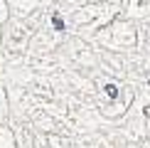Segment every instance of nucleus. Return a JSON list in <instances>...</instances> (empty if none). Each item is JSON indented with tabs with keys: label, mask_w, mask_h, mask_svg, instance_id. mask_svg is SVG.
Listing matches in <instances>:
<instances>
[{
	"label": "nucleus",
	"mask_w": 150,
	"mask_h": 148,
	"mask_svg": "<svg viewBox=\"0 0 150 148\" xmlns=\"http://www.w3.org/2000/svg\"><path fill=\"white\" fill-rule=\"evenodd\" d=\"M106 94H108L111 99H116V96H118V89H116L113 84H106Z\"/></svg>",
	"instance_id": "obj_1"
},
{
	"label": "nucleus",
	"mask_w": 150,
	"mask_h": 148,
	"mask_svg": "<svg viewBox=\"0 0 150 148\" xmlns=\"http://www.w3.org/2000/svg\"><path fill=\"white\" fill-rule=\"evenodd\" d=\"M52 25L57 30H64V22H62V17H52Z\"/></svg>",
	"instance_id": "obj_2"
}]
</instances>
